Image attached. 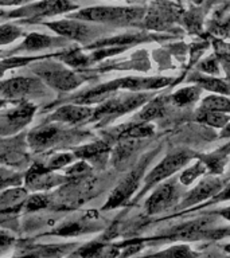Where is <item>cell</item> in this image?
<instances>
[{
  "mask_svg": "<svg viewBox=\"0 0 230 258\" xmlns=\"http://www.w3.org/2000/svg\"><path fill=\"white\" fill-rule=\"evenodd\" d=\"M82 231H84V225H81L80 222H73V223L60 226L56 230H52V234L61 235V237H72V235H78Z\"/></svg>",
  "mask_w": 230,
  "mask_h": 258,
  "instance_id": "d590c367",
  "label": "cell"
},
{
  "mask_svg": "<svg viewBox=\"0 0 230 258\" xmlns=\"http://www.w3.org/2000/svg\"><path fill=\"white\" fill-rule=\"evenodd\" d=\"M68 133L69 131L61 129L56 125H44V126L34 129L28 135V144L38 152V151H42V149H46L64 141L65 135H68Z\"/></svg>",
  "mask_w": 230,
  "mask_h": 258,
  "instance_id": "7c38bea8",
  "label": "cell"
},
{
  "mask_svg": "<svg viewBox=\"0 0 230 258\" xmlns=\"http://www.w3.org/2000/svg\"><path fill=\"white\" fill-rule=\"evenodd\" d=\"M156 152L149 153L148 156H145L143 160L139 163L136 168L131 171L123 180L119 183L116 188L113 189L110 197H109L106 205L104 206V210H112L116 209L119 206H123L125 202H128V199L132 197L135 191L137 189L139 184H140L141 177H143V172L147 168V165L149 164V161L153 157Z\"/></svg>",
  "mask_w": 230,
  "mask_h": 258,
  "instance_id": "277c9868",
  "label": "cell"
},
{
  "mask_svg": "<svg viewBox=\"0 0 230 258\" xmlns=\"http://www.w3.org/2000/svg\"><path fill=\"white\" fill-rule=\"evenodd\" d=\"M22 35V30L14 24L0 26V44H8Z\"/></svg>",
  "mask_w": 230,
  "mask_h": 258,
  "instance_id": "836d02e7",
  "label": "cell"
},
{
  "mask_svg": "<svg viewBox=\"0 0 230 258\" xmlns=\"http://www.w3.org/2000/svg\"><path fill=\"white\" fill-rule=\"evenodd\" d=\"M66 181V177L60 176L52 171L47 169L46 167L40 164L34 165L30 171L27 172L26 176V183H27L28 188L34 189V191H43L54 187V185L62 184Z\"/></svg>",
  "mask_w": 230,
  "mask_h": 258,
  "instance_id": "4fadbf2b",
  "label": "cell"
},
{
  "mask_svg": "<svg viewBox=\"0 0 230 258\" xmlns=\"http://www.w3.org/2000/svg\"><path fill=\"white\" fill-rule=\"evenodd\" d=\"M206 171H207L206 165L198 159V161H195L193 165H190L189 168L183 169V172H182L181 176H179V181H181L183 185L193 184L194 181L197 180L199 176H202Z\"/></svg>",
  "mask_w": 230,
  "mask_h": 258,
  "instance_id": "1f68e13d",
  "label": "cell"
},
{
  "mask_svg": "<svg viewBox=\"0 0 230 258\" xmlns=\"http://www.w3.org/2000/svg\"><path fill=\"white\" fill-rule=\"evenodd\" d=\"M164 112V100L163 98H155V100H149L148 104L145 105L143 110L139 113L137 120L139 122H148V121L153 120L160 117Z\"/></svg>",
  "mask_w": 230,
  "mask_h": 258,
  "instance_id": "f1b7e54d",
  "label": "cell"
},
{
  "mask_svg": "<svg viewBox=\"0 0 230 258\" xmlns=\"http://www.w3.org/2000/svg\"><path fill=\"white\" fill-rule=\"evenodd\" d=\"M73 246L74 245L28 246L22 254L27 258H62L70 253Z\"/></svg>",
  "mask_w": 230,
  "mask_h": 258,
  "instance_id": "ac0fdd59",
  "label": "cell"
},
{
  "mask_svg": "<svg viewBox=\"0 0 230 258\" xmlns=\"http://www.w3.org/2000/svg\"><path fill=\"white\" fill-rule=\"evenodd\" d=\"M226 237H230V226H227V227H214L206 234L207 239H222V238Z\"/></svg>",
  "mask_w": 230,
  "mask_h": 258,
  "instance_id": "7bdbcfd3",
  "label": "cell"
},
{
  "mask_svg": "<svg viewBox=\"0 0 230 258\" xmlns=\"http://www.w3.org/2000/svg\"><path fill=\"white\" fill-rule=\"evenodd\" d=\"M172 20V11L165 6H155L144 18V26L151 30H164Z\"/></svg>",
  "mask_w": 230,
  "mask_h": 258,
  "instance_id": "44dd1931",
  "label": "cell"
},
{
  "mask_svg": "<svg viewBox=\"0 0 230 258\" xmlns=\"http://www.w3.org/2000/svg\"><path fill=\"white\" fill-rule=\"evenodd\" d=\"M172 82L171 78L167 77H127L120 80L112 81L104 85V88L109 93H114L116 90H129V92H143V90H153L168 86Z\"/></svg>",
  "mask_w": 230,
  "mask_h": 258,
  "instance_id": "9c48e42d",
  "label": "cell"
},
{
  "mask_svg": "<svg viewBox=\"0 0 230 258\" xmlns=\"http://www.w3.org/2000/svg\"><path fill=\"white\" fill-rule=\"evenodd\" d=\"M215 214H218L219 217H222L223 219H226V221L230 222V207H225V209L218 210Z\"/></svg>",
  "mask_w": 230,
  "mask_h": 258,
  "instance_id": "bcb514c9",
  "label": "cell"
},
{
  "mask_svg": "<svg viewBox=\"0 0 230 258\" xmlns=\"http://www.w3.org/2000/svg\"><path fill=\"white\" fill-rule=\"evenodd\" d=\"M26 198V191L20 188H12L0 197V211L2 213H10L11 210L19 209L22 202Z\"/></svg>",
  "mask_w": 230,
  "mask_h": 258,
  "instance_id": "4316f807",
  "label": "cell"
},
{
  "mask_svg": "<svg viewBox=\"0 0 230 258\" xmlns=\"http://www.w3.org/2000/svg\"><path fill=\"white\" fill-rule=\"evenodd\" d=\"M195 120H197L198 122H202V124L213 126V128L222 129L223 126H226L227 122H229L230 117L227 116V113L199 109L197 113V116H195Z\"/></svg>",
  "mask_w": 230,
  "mask_h": 258,
  "instance_id": "cb8c5ba5",
  "label": "cell"
},
{
  "mask_svg": "<svg viewBox=\"0 0 230 258\" xmlns=\"http://www.w3.org/2000/svg\"><path fill=\"white\" fill-rule=\"evenodd\" d=\"M230 153V144L225 145L223 148L217 149L215 152L211 153H199L197 155V159L206 165V168L209 169L213 175H219L223 172L226 163H227V156Z\"/></svg>",
  "mask_w": 230,
  "mask_h": 258,
  "instance_id": "ffe728a7",
  "label": "cell"
},
{
  "mask_svg": "<svg viewBox=\"0 0 230 258\" xmlns=\"http://www.w3.org/2000/svg\"><path fill=\"white\" fill-rule=\"evenodd\" d=\"M72 155H69V153H61V155H55L54 157L50 159L48 161V164L46 165V168L50 169V171H54V169L62 168L66 164H69L70 161H72Z\"/></svg>",
  "mask_w": 230,
  "mask_h": 258,
  "instance_id": "f35d334b",
  "label": "cell"
},
{
  "mask_svg": "<svg viewBox=\"0 0 230 258\" xmlns=\"http://www.w3.org/2000/svg\"><path fill=\"white\" fill-rule=\"evenodd\" d=\"M147 101H149V94L140 92L109 97L105 101H102V104L93 112L92 118L102 120V118H113V117L121 116V114H125V113L135 110L141 105H144Z\"/></svg>",
  "mask_w": 230,
  "mask_h": 258,
  "instance_id": "3957f363",
  "label": "cell"
},
{
  "mask_svg": "<svg viewBox=\"0 0 230 258\" xmlns=\"http://www.w3.org/2000/svg\"><path fill=\"white\" fill-rule=\"evenodd\" d=\"M202 258H230V255L227 254V257H225V255H219V254L217 253H211V254H207V255H205V257Z\"/></svg>",
  "mask_w": 230,
  "mask_h": 258,
  "instance_id": "681fc988",
  "label": "cell"
},
{
  "mask_svg": "<svg viewBox=\"0 0 230 258\" xmlns=\"http://www.w3.org/2000/svg\"><path fill=\"white\" fill-rule=\"evenodd\" d=\"M20 181V176L18 173L12 172L10 169L0 168V189L10 187V185L18 184Z\"/></svg>",
  "mask_w": 230,
  "mask_h": 258,
  "instance_id": "74e56055",
  "label": "cell"
},
{
  "mask_svg": "<svg viewBox=\"0 0 230 258\" xmlns=\"http://www.w3.org/2000/svg\"><path fill=\"white\" fill-rule=\"evenodd\" d=\"M119 245H109L102 242H90L77 251L80 258H119L121 253Z\"/></svg>",
  "mask_w": 230,
  "mask_h": 258,
  "instance_id": "e0dca14e",
  "label": "cell"
},
{
  "mask_svg": "<svg viewBox=\"0 0 230 258\" xmlns=\"http://www.w3.org/2000/svg\"><path fill=\"white\" fill-rule=\"evenodd\" d=\"M77 4L70 0H40L31 6H26L16 11L11 12L8 16L11 18H28V19H38L44 16H54L64 14L70 10H76Z\"/></svg>",
  "mask_w": 230,
  "mask_h": 258,
  "instance_id": "ba28073f",
  "label": "cell"
},
{
  "mask_svg": "<svg viewBox=\"0 0 230 258\" xmlns=\"http://www.w3.org/2000/svg\"><path fill=\"white\" fill-rule=\"evenodd\" d=\"M15 243V237L10 231L0 230V255L11 249Z\"/></svg>",
  "mask_w": 230,
  "mask_h": 258,
  "instance_id": "ab89813d",
  "label": "cell"
},
{
  "mask_svg": "<svg viewBox=\"0 0 230 258\" xmlns=\"http://www.w3.org/2000/svg\"><path fill=\"white\" fill-rule=\"evenodd\" d=\"M210 2H214V0H210Z\"/></svg>",
  "mask_w": 230,
  "mask_h": 258,
  "instance_id": "f5cc1de1",
  "label": "cell"
},
{
  "mask_svg": "<svg viewBox=\"0 0 230 258\" xmlns=\"http://www.w3.org/2000/svg\"><path fill=\"white\" fill-rule=\"evenodd\" d=\"M178 201H179V188L177 181L174 179H168L164 183H159L156 188L153 189L151 197L145 202V213L148 215L160 214L174 207Z\"/></svg>",
  "mask_w": 230,
  "mask_h": 258,
  "instance_id": "52a82bcc",
  "label": "cell"
},
{
  "mask_svg": "<svg viewBox=\"0 0 230 258\" xmlns=\"http://www.w3.org/2000/svg\"><path fill=\"white\" fill-rule=\"evenodd\" d=\"M48 205H50V198L47 195H43V194L32 195L24 202V206H26L27 211H36V210L46 209Z\"/></svg>",
  "mask_w": 230,
  "mask_h": 258,
  "instance_id": "e575fe53",
  "label": "cell"
},
{
  "mask_svg": "<svg viewBox=\"0 0 230 258\" xmlns=\"http://www.w3.org/2000/svg\"><path fill=\"white\" fill-rule=\"evenodd\" d=\"M109 152V145L104 141H96L92 144L86 145L84 148H80L76 152L77 156L82 159H94V157H101Z\"/></svg>",
  "mask_w": 230,
  "mask_h": 258,
  "instance_id": "4dcf8cb0",
  "label": "cell"
},
{
  "mask_svg": "<svg viewBox=\"0 0 230 258\" xmlns=\"http://www.w3.org/2000/svg\"><path fill=\"white\" fill-rule=\"evenodd\" d=\"M34 72L42 78V80L54 89L62 90V92H70L73 89L78 88L82 84V78L77 76L76 73L70 72L64 66L56 63H44L39 68L34 69Z\"/></svg>",
  "mask_w": 230,
  "mask_h": 258,
  "instance_id": "5b68a950",
  "label": "cell"
},
{
  "mask_svg": "<svg viewBox=\"0 0 230 258\" xmlns=\"http://www.w3.org/2000/svg\"><path fill=\"white\" fill-rule=\"evenodd\" d=\"M89 171H90V167H89V164H86V161H81L78 164L73 165L72 168H69L68 171H66V173H68L69 176L82 177L85 176Z\"/></svg>",
  "mask_w": 230,
  "mask_h": 258,
  "instance_id": "b9f144b4",
  "label": "cell"
},
{
  "mask_svg": "<svg viewBox=\"0 0 230 258\" xmlns=\"http://www.w3.org/2000/svg\"><path fill=\"white\" fill-rule=\"evenodd\" d=\"M219 27H221L223 31H230V18L229 19H226L225 22L219 26Z\"/></svg>",
  "mask_w": 230,
  "mask_h": 258,
  "instance_id": "c3c4849f",
  "label": "cell"
},
{
  "mask_svg": "<svg viewBox=\"0 0 230 258\" xmlns=\"http://www.w3.org/2000/svg\"><path fill=\"white\" fill-rule=\"evenodd\" d=\"M187 82L197 85L203 90H209L215 94H222V96H230V86L221 78H217L214 76H203V74H191V77L187 78Z\"/></svg>",
  "mask_w": 230,
  "mask_h": 258,
  "instance_id": "d6986e66",
  "label": "cell"
},
{
  "mask_svg": "<svg viewBox=\"0 0 230 258\" xmlns=\"http://www.w3.org/2000/svg\"><path fill=\"white\" fill-rule=\"evenodd\" d=\"M202 90L199 86L197 85H193V86H186V88H182L179 90L174 93L171 96V100L179 108H185V106H189V105H193L194 102H197L199 98H201Z\"/></svg>",
  "mask_w": 230,
  "mask_h": 258,
  "instance_id": "603a6c76",
  "label": "cell"
},
{
  "mask_svg": "<svg viewBox=\"0 0 230 258\" xmlns=\"http://www.w3.org/2000/svg\"><path fill=\"white\" fill-rule=\"evenodd\" d=\"M198 70L205 73V74H209V76H219V73H221L219 62L214 56H210V58L202 60L201 63L198 64Z\"/></svg>",
  "mask_w": 230,
  "mask_h": 258,
  "instance_id": "8d00e7d4",
  "label": "cell"
},
{
  "mask_svg": "<svg viewBox=\"0 0 230 258\" xmlns=\"http://www.w3.org/2000/svg\"><path fill=\"white\" fill-rule=\"evenodd\" d=\"M230 201V183H226L223 185V188L217 194V195H214L211 199L206 202L203 206H210V205H215V203H219V202H226Z\"/></svg>",
  "mask_w": 230,
  "mask_h": 258,
  "instance_id": "60d3db41",
  "label": "cell"
},
{
  "mask_svg": "<svg viewBox=\"0 0 230 258\" xmlns=\"http://www.w3.org/2000/svg\"><path fill=\"white\" fill-rule=\"evenodd\" d=\"M50 30L56 32L58 35L66 36L69 39L78 40V42H88L92 39L93 30L90 26L81 22H73V20H58L46 23Z\"/></svg>",
  "mask_w": 230,
  "mask_h": 258,
  "instance_id": "9a60e30c",
  "label": "cell"
},
{
  "mask_svg": "<svg viewBox=\"0 0 230 258\" xmlns=\"http://www.w3.org/2000/svg\"><path fill=\"white\" fill-rule=\"evenodd\" d=\"M43 85L40 81L28 77H16L11 80L0 82V97L10 98V100H19L24 97L38 94L42 90Z\"/></svg>",
  "mask_w": 230,
  "mask_h": 258,
  "instance_id": "30bf717a",
  "label": "cell"
},
{
  "mask_svg": "<svg viewBox=\"0 0 230 258\" xmlns=\"http://www.w3.org/2000/svg\"><path fill=\"white\" fill-rule=\"evenodd\" d=\"M153 135V125L149 122H137V124H132L127 126L125 129H121V132L119 133L117 139L119 140H124V139H145Z\"/></svg>",
  "mask_w": 230,
  "mask_h": 258,
  "instance_id": "484cf974",
  "label": "cell"
},
{
  "mask_svg": "<svg viewBox=\"0 0 230 258\" xmlns=\"http://www.w3.org/2000/svg\"><path fill=\"white\" fill-rule=\"evenodd\" d=\"M35 113V106L30 102H20L18 106L0 117V125L6 128V135L19 131L24 125L28 124Z\"/></svg>",
  "mask_w": 230,
  "mask_h": 258,
  "instance_id": "5bb4252c",
  "label": "cell"
},
{
  "mask_svg": "<svg viewBox=\"0 0 230 258\" xmlns=\"http://www.w3.org/2000/svg\"><path fill=\"white\" fill-rule=\"evenodd\" d=\"M27 0H0V6H18V4L26 3Z\"/></svg>",
  "mask_w": 230,
  "mask_h": 258,
  "instance_id": "f6af8a7d",
  "label": "cell"
},
{
  "mask_svg": "<svg viewBox=\"0 0 230 258\" xmlns=\"http://www.w3.org/2000/svg\"><path fill=\"white\" fill-rule=\"evenodd\" d=\"M92 114L93 109L86 105H65L52 113L50 120L61 124H78L90 118Z\"/></svg>",
  "mask_w": 230,
  "mask_h": 258,
  "instance_id": "2e32d148",
  "label": "cell"
},
{
  "mask_svg": "<svg viewBox=\"0 0 230 258\" xmlns=\"http://www.w3.org/2000/svg\"><path fill=\"white\" fill-rule=\"evenodd\" d=\"M215 225V218L213 215H206L187 223L179 225L174 229L168 230L164 235H161L160 239L167 241H198V239H205L207 231L214 229Z\"/></svg>",
  "mask_w": 230,
  "mask_h": 258,
  "instance_id": "8992f818",
  "label": "cell"
},
{
  "mask_svg": "<svg viewBox=\"0 0 230 258\" xmlns=\"http://www.w3.org/2000/svg\"><path fill=\"white\" fill-rule=\"evenodd\" d=\"M10 143L6 140H2L0 139V159H6L11 155V151H10Z\"/></svg>",
  "mask_w": 230,
  "mask_h": 258,
  "instance_id": "ee69618b",
  "label": "cell"
},
{
  "mask_svg": "<svg viewBox=\"0 0 230 258\" xmlns=\"http://www.w3.org/2000/svg\"><path fill=\"white\" fill-rule=\"evenodd\" d=\"M60 59L64 60L65 63L73 66V68H84V66H88L89 63L88 56L84 55L78 50H72V51L66 52L65 55H60Z\"/></svg>",
  "mask_w": 230,
  "mask_h": 258,
  "instance_id": "d6a6232c",
  "label": "cell"
},
{
  "mask_svg": "<svg viewBox=\"0 0 230 258\" xmlns=\"http://www.w3.org/2000/svg\"><path fill=\"white\" fill-rule=\"evenodd\" d=\"M3 105H4V100H3V98H0V108H2Z\"/></svg>",
  "mask_w": 230,
  "mask_h": 258,
  "instance_id": "816d5d0a",
  "label": "cell"
},
{
  "mask_svg": "<svg viewBox=\"0 0 230 258\" xmlns=\"http://www.w3.org/2000/svg\"><path fill=\"white\" fill-rule=\"evenodd\" d=\"M199 255L201 254L194 251L189 245H174L147 258H199Z\"/></svg>",
  "mask_w": 230,
  "mask_h": 258,
  "instance_id": "d4e9b609",
  "label": "cell"
},
{
  "mask_svg": "<svg viewBox=\"0 0 230 258\" xmlns=\"http://www.w3.org/2000/svg\"><path fill=\"white\" fill-rule=\"evenodd\" d=\"M144 16V10L139 7H90L74 12L70 18L98 23L129 24L139 22Z\"/></svg>",
  "mask_w": 230,
  "mask_h": 258,
  "instance_id": "6da1fadb",
  "label": "cell"
},
{
  "mask_svg": "<svg viewBox=\"0 0 230 258\" xmlns=\"http://www.w3.org/2000/svg\"><path fill=\"white\" fill-rule=\"evenodd\" d=\"M225 184L226 179H221V177L217 176L206 177V179L199 181L190 192H187V195L181 202V207L182 209H187L190 206L198 205V203H202V202H207L214 195H217L223 188Z\"/></svg>",
  "mask_w": 230,
  "mask_h": 258,
  "instance_id": "8fae6325",
  "label": "cell"
},
{
  "mask_svg": "<svg viewBox=\"0 0 230 258\" xmlns=\"http://www.w3.org/2000/svg\"><path fill=\"white\" fill-rule=\"evenodd\" d=\"M203 110H214V112L230 113V100L222 94H210L201 101V108Z\"/></svg>",
  "mask_w": 230,
  "mask_h": 258,
  "instance_id": "83f0119b",
  "label": "cell"
},
{
  "mask_svg": "<svg viewBox=\"0 0 230 258\" xmlns=\"http://www.w3.org/2000/svg\"><path fill=\"white\" fill-rule=\"evenodd\" d=\"M60 39H55V38H51V36L34 32V34H30V35L24 39V42L22 43L19 50H22V51H36V50H42V48H47L51 47V46H55V44L60 43Z\"/></svg>",
  "mask_w": 230,
  "mask_h": 258,
  "instance_id": "7402d4cb",
  "label": "cell"
},
{
  "mask_svg": "<svg viewBox=\"0 0 230 258\" xmlns=\"http://www.w3.org/2000/svg\"><path fill=\"white\" fill-rule=\"evenodd\" d=\"M219 137L221 139H230V121L226 124V126H223L219 133Z\"/></svg>",
  "mask_w": 230,
  "mask_h": 258,
  "instance_id": "7dc6e473",
  "label": "cell"
},
{
  "mask_svg": "<svg viewBox=\"0 0 230 258\" xmlns=\"http://www.w3.org/2000/svg\"><path fill=\"white\" fill-rule=\"evenodd\" d=\"M135 147H136V140H133V139L120 140V144L117 145L114 151H113L114 164H120V163H124V161L128 160L133 151H135Z\"/></svg>",
  "mask_w": 230,
  "mask_h": 258,
  "instance_id": "f546056e",
  "label": "cell"
},
{
  "mask_svg": "<svg viewBox=\"0 0 230 258\" xmlns=\"http://www.w3.org/2000/svg\"><path fill=\"white\" fill-rule=\"evenodd\" d=\"M223 251H225L226 254H229V255H230V243H227V245L223 246Z\"/></svg>",
  "mask_w": 230,
  "mask_h": 258,
  "instance_id": "f907efd6",
  "label": "cell"
},
{
  "mask_svg": "<svg viewBox=\"0 0 230 258\" xmlns=\"http://www.w3.org/2000/svg\"><path fill=\"white\" fill-rule=\"evenodd\" d=\"M197 156V153H194L190 149H181V151H174L168 153L155 168L151 169V172L144 177V188L141 191L140 195L148 191L151 187L159 184L160 181L165 180L171 177L175 172L181 171L190 160H193Z\"/></svg>",
  "mask_w": 230,
  "mask_h": 258,
  "instance_id": "7a4b0ae2",
  "label": "cell"
}]
</instances>
